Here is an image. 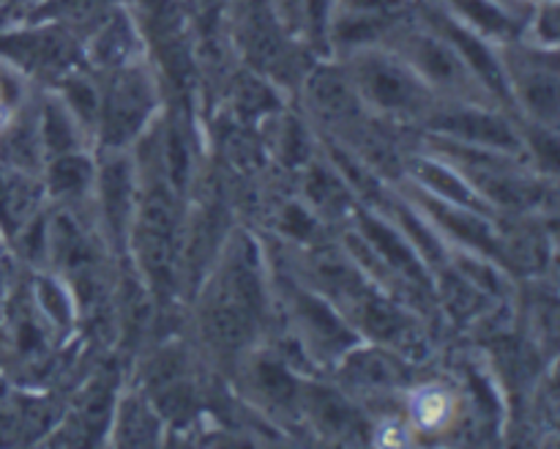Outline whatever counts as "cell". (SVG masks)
Returning <instances> with one entry per match:
<instances>
[{"label":"cell","instance_id":"obj_1","mask_svg":"<svg viewBox=\"0 0 560 449\" xmlns=\"http://www.w3.org/2000/svg\"><path fill=\"white\" fill-rule=\"evenodd\" d=\"M448 146H452L448 151L457 157L459 168H465V173H468V184L476 186V192L490 197L498 206L525 208L534 206L541 197V192H536V184H530L528 179L509 170L506 159L498 157V151L457 140H452Z\"/></svg>","mask_w":560,"mask_h":449},{"label":"cell","instance_id":"obj_2","mask_svg":"<svg viewBox=\"0 0 560 449\" xmlns=\"http://www.w3.org/2000/svg\"><path fill=\"white\" fill-rule=\"evenodd\" d=\"M175 230H178V219H175L173 197L164 189H151L140 214L137 246H140V257L148 277L159 288H167L170 279H173Z\"/></svg>","mask_w":560,"mask_h":449},{"label":"cell","instance_id":"obj_3","mask_svg":"<svg viewBox=\"0 0 560 449\" xmlns=\"http://www.w3.org/2000/svg\"><path fill=\"white\" fill-rule=\"evenodd\" d=\"M355 77H359L364 96L377 107L388 110V113H413V110H421L427 104L424 82L408 66L394 58L361 55L359 66H355Z\"/></svg>","mask_w":560,"mask_h":449},{"label":"cell","instance_id":"obj_4","mask_svg":"<svg viewBox=\"0 0 560 449\" xmlns=\"http://www.w3.org/2000/svg\"><path fill=\"white\" fill-rule=\"evenodd\" d=\"M153 107V93L140 71H120L109 82L102 104V129L109 146L129 142L142 124L148 120Z\"/></svg>","mask_w":560,"mask_h":449},{"label":"cell","instance_id":"obj_5","mask_svg":"<svg viewBox=\"0 0 560 449\" xmlns=\"http://www.w3.org/2000/svg\"><path fill=\"white\" fill-rule=\"evenodd\" d=\"M435 129H441L452 140L490 148V151H517L520 146L512 126L485 110H454V113L438 115Z\"/></svg>","mask_w":560,"mask_h":449},{"label":"cell","instance_id":"obj_6","mask_svg":"<svg viewBox=\"0 0 560 449\" xmlns=\"http://www.w3.org/2000/svg\"><path fill=\"white\" fill-rule=\"evenodd\" d=\"M255 312L241 304L224 285H219L217 296L206 307V334L213 345L224 350L241 348L252 337Z\"/></svg>","mask_w":560,"mask_h":449},{"label":"cell","instance_id":"obj_7","mask_svg":"<svg viewBox=\"0 0 560 449\" xmlns=\"http://www.w3.org/2000/svg\"><path fill=\"white\" fill-rule=\"evenodd\" d=\"M0 53L25 69H47V66H60L69 60L71 44L63 33L55 31L14 33V36H0Z\"/></svg>","mask_w":560,"mask_h":449},{"label":"cell","instance_id":"obj_8","mask_svg":"<svg viewBox=\"0 0 560 449\" xmlns=\"http://www.w3.org/2000/svg\"><path fill=\"white\" fill-rule=\"evenodd\" d=\"M36 203L38 186L20 168H11L0 159V230L14 235L27 222Z\"/></svg>","mask_w":560,"mask_h":449},{"label":"cell","instance_id":"obj_9","mask_svg":"<svg viewBox=\"0 0 560 449\" xmlns=\"http://www.w3.org/2000/svg\"><path fill=\"white\" fill-rule=\"evenodd\" d=\"M438 25H441V33L446 36V42L454 44V49L459 53V58H463L465 64L476 71V74H479V80L485 82L492 93H498L501 99H509V82H506V77H503L501 66H498L495 55H492L490 49H487L485 44L474 36V33L463 31V27L454 25V22L443 20L441 16V20H438Z\"/></svg>","mask_w":560,"mask_h":449},{"label":"cell","instance_id":"obj_10","mask_svg":"<svg viewBox=\"0 0 560 449\" xmlns=\"http://www.w3.org/2000/svg\"><path fill=\"white\" fill-rule=\"evenodd\" d=\"M410 60L427 80L443 82V85H463L465 64L457 49L448 47V42L432 36H416L410 42Z\"/></svg>","mask_w":560,"mask_h":449},{"label":"cell","instance_id":"obj_11","mask_svg":"<svg viewBox=\"0 0 560 449\" xmlns=\"http://www.w3.org/2000/svg\"><path fill=\"white\" fill-rule=\"evenodd\" d=\"M361 228H364V235L372 241V246L381 252L383 261H386L388 266L397 268V272H402L405 277H410L413 283H427L424 263L419 261V255L413 252V246H410L402 235L394 233L392 228H386L381 219L370 217V214H364V217H361Z\"/></svg>","mask_w":560,"mask_h":449},{"label":"cell","instance_id":"obj_12","mask_svg":"<svg viewBox=\"0 0 560 449\" xmlns=\"http://www.w3.org/2000/svg\"><path fill=\"white\" fill-rule=\"evenodd\" d=\"M355 301H359L361 323H364V329L372 337L381 339V343L394 345L413 343V326H410L408 318H405L392 301L366 293V290Z\"/></svg>","mask_w":560,"mask_h":449},{"label":"cell","instance_id":"obj_13","mask_svg":"<svg viewBox=\"0 0 560 449\" xmlns=\"http://www.w3.org/2000/svg\"><path fill=\"white\" fill-rule=\"evenodd\" d=\"M310 99L317 113L331 120H350L359 113V99L339 71L317 69L310 80Z\"/></svg>","mask_w":560,"mask_h":449},{"label":"cell","instance_id":"obj_14","mask_svg":"<svg viewBox=\"0 0 560 449\" xmlns=\"http://www.w3.org/2000/svg\"><path fill=\"white\" fill-rule=\"evenodd\" d=\"M295 307H299L301 318H304V323H306V329L312 332V337H315L320 345H326L328 350H342V348H348L350 343H355L353 332L345 326L342 318H339L337 312L326 304V301L317 299V296L299 293Z\"/></svg>","mask_w":560,"mask_h":449},{"label":"cell","instance_id":"obj_15","mask_svg":"<svg viewBox=\"0 0 560 449\" xmlns=\"http://www.w3.org/2000/svg\"><path fill=\"white\" fill-rule=\"evenodd\" d=\"M151 389L159 405L170 416L189 414V387L184 378V359L178 354H164L151 367Z\"/></svg>","mask_w":560,"mask_h":449},{"label":"cell","instance_id":"obj_16","mask_svg":"<svg viewBox=\"0 0 560 449\" xmlns=\"http://www.w3.org/2000/svg\"><path fill=\"white\" fill-rule=\"evenodd\" d=\"M432 208V214L438 217V222L443 228L452 230L457 239H463L465 244L476 246L481 252H490V255H501V246H498L495 233L490 230V225L474 214L465 206H448V203H427Z\"/></svg>","mask_w":560,"mask_h":449},{"label":"cell","instance_id":"obj_17","mask_svg":"<svg viewBox=\"0 0 560 449\" xmlns=\"http://www.w3.org/2000/svg\"><path fill=\"white\" fill-rule=\"evenodd\" d=\"M102 203L107 222L120 233L131 208V170L124 159H113L102 170Z\"/></svg>","mask_w":560,"mask_h":449},{"label":"cell","instance_id":"obj_18","mask_svg":"<svg viewBox=\"0 0 560 449\" xmlns=\"http://www.w3.org/2000/svg\"><path fill=\"white\" fill-rule=\"evenodd\" d=\"M413 170L421 179V184L435 189L446 203H454V206H465V208H481L479 195L474 192V186H470L463 175L454 173V170L443 168V164L438 162H430V159H416Z\"/></svg>","mask_w":560,"mask_h":449},{"label":"cell","instance_id":"obj_19","mask_svg":"<svg viewBox=\"0 0 560 449\" xmlns=\"http://www.w3.org/2000/svg\"><path fill=\"white\" fill-rule=\"evenodd\" d=\"M306 400H310V408L315 414L317 425L326 427L328 433H350L355 427V411L350 408L348 400H342L331 389L312 387Z\"/></svg>","mask_w":560,"mask_h":449},{"label":"cell","instance_id":"obj_20","mask_svg":"<svg viewBox=\"0 0 560 449\" xmlns=\"http://www.w3.org/2000/svg\"><path fill=\"white\" fill-rule=\"evenodd\" d=\"M350 376L361 383H370V387H397V383L405 381L408 372L392 356L366 350V354H355L350 359Z\"/></svg>","mask_w":560,"mask_h":449},{"label":"cell","instance_id":"obj_21","mask_svg":"<svg viewBox=\"0 0 560 449\" xmlns=\"http://www.w3.org/2000/svg\"><path fill=\"white\" fill-rule=\"evenodd\" d=\"M118 441L126 447H148L156 441V419L140 398H131L120 405Z\"/></svg>","mask_w":560,"mask_h":449},{"label":"cell","instance_id":"obj_22","mask_svg":"<svg viewBox=\"0 0 560 449\" xmlns=\"http://www.w3.org/2000/svg\"><path fill=\"white\" fill-rule=\"evenodd\" d=\"M91 181V162L77 153H58V159L49 168V186L55 195H74L82 192Z\"/></svg>","mask_w":560,"mask_h":449},{"label":"cell","instance_id":"obj_23","mask_svg":"<svg viewBox=\"0 0 560 449\" xmlns=\"http://www.w3.org/2000/svg\"><path fill=\"white\" fill-rule=\"evenodd\" d=\"M255 378H257V387H260L262 392L273 400V403L288 405L299 398V383H295V378L290 376L288 367L279 365V361H273V359L257 361Z\"/></svg>","mask_w":560,"mask_h":449},{"label":"cell","instance_id":"obj_24","mask_svg":"<svg viewBox=\"0 0 560 449\" xmlns=\"http://www.w3.org/2000/svg\"><path fill=\"white\" fill-rule=\"evenodd\" d=\"M523 99L530 110H534L539 118L545 120H556L558 118V80L556 74H530L528 80L523 82Z\"/></svg>","mask_w":560,"mask_h":449},{"label":"cell","instance_id":"obj_25","mask_svg":"<svg viewBox=\"0 0 560 449\" xmlns=\"http://www.w3.org/2000/svg\"><path fill=\"white\" fill-rule=\"evenodd\" d=\"M468 20H474L481 31L495 33V36H509L514 31V22L498 9L490 0H452Z\"/></svg>","mask_w":560,"mask_h":449},{"label":"cell","instance_id":"obj_26","mask_svg":"<svg viewBox=\"0 0 560 449\" xmlns=\"http://www.w3.org/2000/svg\"><path fill=\"white\" fill-rule=\"evenodd\" d=\"M42 137L49 151L55 153H69L74 148V126L58 104H47V110H44Z\"/></svg>","mask_w":560,"mask_h":449},{"label":"cell","instance_id":"obj_27","mask_svg":"<svg viewBox=\"0 0 560 449\" xmlns=\"http://www.w3.org/2000/svg\"><path fill=\"white\" fill-rule=\"evenodd\" d=\"M129 47H131V33L124 20H113L102 33H98L96 55L98 60H104V64H118V60H124V55L129 53Z\"/></svg>","mask_w":560,"mask_h":449},{"label":"cell","instance_id":"obj_28","mask_svg":"<svg viewBox=\"0 0 560 449\" xmlns=\"http://www.w3.org/2000/svg\"><path fill=\"white\" fill-rule=\"evenodd\" d=\"M164 157H167L170 175H173L175 184L180 186L186 179V170H189V153H186V142L178 129H170L167 142H164Z\"/></svg>","mask_w":560,"mask_h":449},{"label":"cell","instance_id":"obj_29","mask_svg":"<svg viewBox=\"0 0 560 449\" xmlns=\"http://www.w3.org/2000/svg\"><path fill=\"white\" fill-rule=\"evenodd\" d=\"M66 96H69L71 107L82 115L85 120H93L98 113V96L88 82L74 80L69 88H66Z\"/></svg>","mask_w":560,"mask_h":449},{"label":"cell","instance_id":"obj_30","mask_svg":"<svg viewBox=\"0 0 560 449\" xmlns=\"http://www.w3.org/2000/svg\"><path fill=\"white\" fill-rule=\"evenodd\" d=\"M350 11H359V14L381 16V20L392 22L399 11H405V0H345Z\"/></svg>","mask_w":560,"mask_h":449},{"label":"cell","instance_id":"obj_31","mask_svg":"<svg viewBox=\"0 0 560 449\" xmlns=\"http://www.w3.org/2000/svg\"><path fill=\"white\" fill-rule=\"evenodd\" d=\"M399 217H402L405 228H408V233L413 235L416 244H419L424 252H430V257H435V261H438V257L443 255V250H441V244L435 241V235L427 233L424 225H421L419 219L413 217V214H408V208H399Z\"/></svg>","mask_w":560,"mask_h":449},{"label":"cell","instance_id":"obj_32","mask_svg":"<svg viewBox=\"0 0 560 449\" xmlns=\"http://www.w3.org/2000/svg\"><path fill=\"white\" fill-rule=\"evenodd\" d=\"M310 189L320 206H331V203L342 200V189H339V184H334L328 173H317L315 170L310 179Z\"/></svg>","mask_w":560,"mask_h":449},{"label":"cell","instance_id":"obj_33","mask_svg":"<svg viewBox=\"0 0 560 449\" xmlns=\"http://www.w3.org/2000/svg\"><path fill=\"white\" fill-rule=\"evenodd\" d=\"M241 104L255 110V113H260V110L271 107V96H268V91L257 80H246L244 85H241Z\"/></svg>","mask_w":560,"mask_h":449},{"label":"cell","instance_id":"obj_34","mask_svg":"<svg viewBox=\"0 0 560 449\" xmlns=\"http://www.w3.org/2000/svg\"><path fill=\"white\" fill-rule=\"evenodd\" d=\"M284 230L293 235H310L315 230V219L304 211V208H288V219H284Z\"/></svg>","mask_w":560,"mask_h":449}]
</instances>
